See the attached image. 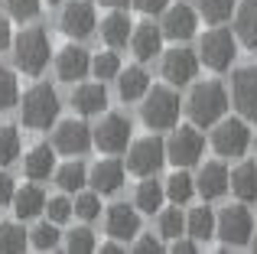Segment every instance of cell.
<instances>
[{
    "mask_svg": "<svg viewBox=\"0 0 257 254\" xmlns=\"http://www.w3.org/2000/svg\"><path fill=\"white\" fill-rule=\"evenodd\" d=\"M39 7H43V0H7V10H10L13 20H36L39 17Z\"/></svg>",
    "mask_w": 257,
    "mask_h": 254,
    "instance_id": "cell-42",
    "label": "cell"
},
{
    "mask_svg": "<svg viewBox=\"0 0 257 254\" xmlns=\"http://www.w3.org/2000/svg\"><path fill=\"white\" fill-rule=\"evenodd\" d=\"M104 228L111 238H117V241H131V238L140 235V215H137V205H111L104 215Z\"/></svg>",
    "mask_w": 257,
    "mask_h": 254,
    "instance_id": "cell-14",
    "label": "cell"
},
{
    "mask_svg": "<svg viewBox=\"0 0 257 254\" xmlns=\"http://www.w3.org/2000/svg\"><path fill=\"white\" fill-rule=\"evenodd\" d=\"M59 26L69 39H88L98 26V13H94L91 0H72L59 17Z\"/></svg>",
    "mask_w": 257,
    "mask_h": 254,
    "instance_id": "cell-11",
    "label": "cell"
},
{
    "mask_svg": "<svg viewBox=\"0 0 257 254\" xmlns=\"http://www.w3.org/2000/svg\"><path fill=\"white\" fill-rule=\"evenodd\" d=\"M195 189L202 192V199H221L231 189V173L225 163H205L195 176Z\"/></svg>",
    "mask_w": 257,
    "mask_h": 254,
    "instance_id": "cell-19",
    "label": "cell"
},
{
    "mask_svg": "<svg viewBox=\"0 0 257 254\" xmlns=\"http://www.w3.org/2000/svg\"><path fill=\"white\" fill-rule=\"evenodd\" d=\"M7 46H13V33H10V20L0 17V52H4Z\"/></svg>",
    "mask_w": 257,
    "mask_h": 254,
    "instance_id": "cell-47",
    "label": "cell"
},
{
    "mask_svg": "<svg viewBox=\"0 0 257 254\" xmlns=\"http://www.w3.org/2000/svg\"><path fill=\"white\" fill-rule=\"evenodd\" d=\"M75 215L85 222H94L101 215V192H78L75 196Z\"/></svg>",
    "mask_w": 257,
    "mask_h": 254,
    "instance_id": "cell-39",
    "label": "cell"
},
{
    "mask_svg": "<svg viewBox=\"0 0 257 254\" xmlns=\"http://www.w3.org/2000/svg\"><path fill=\"white\" fill-rule=\"evenodd\" d=\"M195 26H199V17H195L192 7L176 4V7L166 10V17H163V36L173 39V43H186V39L195 36Z\"/></svg>",
    "mask_w": 257,
    "mask_h": 254,
    "instance_id": "cell-16",
    "label": "cell"
},
{
    "mask_svg": "<svg viewBox=\"0 0 257 254\" xmlns=\"http://www.w3.org/2000/svg\"><path fill=\"white\" fill-rule=\"evenodd\" d=\"M46 215H49V222L62 225L75 215V202H69L65 196H52V199H46Z\"/></svg>",
    "mask_w": 257,
    "mask_h": 254,
    "instance_id": "cell-41",
    "label": "cell"
},
{
    "mask_svg": "<svg viewBox=\"0 0 257 254\" xmlns=\"http://www.w3.org/2000/svg\"><path fill=\"white\" fill-rule=\"evenodd\" d=\"M134 251L137 254H160L163 244H160V238H153V235H137L134 238Z\"/></svg>",
    "mask_w": 257,
    "mask_h": 254,
    "instance_id": "cell-43",
    "label": "cell"
},
{
    "mask_svg": "<svg viewBox=\"0 0 257 254\" xmlns=\"http://www.w3.org/2000/svg\"><path fill=\"white\" fill-rule=\"evenodd\" d=\"M157 228H160V238H179L182 231H186V218H182V212L179 209H163L160 212V222H157Z\"/></svg>",
    "mask_w": 257,
    "mask_h": 254,
    "instance_id": "cell-37",
    "label": "cell"
},
{
    "mask_svg": "<svg viewBox=\"0 0 257 254\" xmlns=\"http://www.w3.org/2000/svg\"><path fill=\"white\" fill-rule=\"evenodd\" d=\"M23 173L33 179V183H39V179H49L52 173H56V147L36 144V147H33V150L23 157Z\"/></svg>",
    "mask_w": 257,
    "mask_h": 254,
    "instance_id": "cell-21",
    "label": "cell"
},
{
    "mask_svg": "<svg viewBox=\"0 0 257 254\" xmlns=\"http://www.w3.org/2000/svg\"><path fill=\"white\" fill-rule=\"evenodd\" d=\"M59 108H62V104H59L56 88L46 85V82H39L23 95L20 117H23V124L30 127V131H49V127L59 121Z\"/></svg>",
    "mask_w": 257,
    "mask_h": 254,
    "instance_id": "cell-2",
    "label": "cell"
},
{
    "mask_svg": "<svg viewBox=\"0 0 257 254\" xmlns=\"http://www.w3.org/2000/svg\"><path fill=\"white\" fill-rule=\"evenodd\" d=\"M231 192L241 202H251L257 199V163H241L231 173Z\"/></svg>",
    "mask_w": 257,
    "mask_h": 254,
    "instance_id": "cell-30",
    "label": "cell"
},
{
    "mask_svg": "<svg viewBox=\"0 0 257 254\" xmlns=\"http://www.w3.org/2000/svg\"><path fill=\"white\" fill-rule=\"evenodd\" d=\"M238 56V39L231 36V30H208L199 43V59L208 65L212 72H225Z\"/></svg>",
    "mask_w": 257,
    "mask_h": 254,
    "instance_id": "cell-5",
    "label": "cell"
},
{
    "mask_svg": "<svg viewBox=\"0 0 257 254\" xmlns=\"http://www.w3.org/2000/svg\"><path fill=\"white\" fill-rule=\"evenodd\" d=\"M91 144H94V131L85 121H75V117L62 121L52 134V147L59 153H65V157H82V153H88Z\"/></svg>",
    "mask_w": 257,
    "mask_h": 254,
    "instance_id": "cell-10",
    "label": "cell"
},
{
    "mask_svg": "<svg viewBox=\"0 0 257 254\" xmlns=\"http://www.w3.org/2000/svg\"><path fill=\"white\" fill-rule=\"evenodd\" d=\"M238 0H199V13L208 20V23H225L231 20Z\"/></svg>",
    "mask_w": 257,
    "mask_h": 254,
    "instance_id": "cell-35",
    "label": "cell"
},
{
    "mask_svg": "<svg viewBox=\"0 0 257 254\" xmlns=\"http://www.w3.org/2000/svg\"><path fill=\"white\" fill-rule=\"evenodd\" d=\"M131 117L124 114H107L101 117V124L94 127V144H98V150L104 153H124L127 144H131Z\"/></svg>",
    "mask_w": 257,
    "mask_h": 254,
    "instance_id": "cell-12",
    "label": "cell"
},
{
    "mask_svg": "<svg viewBox=\"0 0 257 254\" xmlns=\"http://www.w3.org/2000/svg\"><path fill=\"white\" fill-rule=\"evenodd\" d=\"M65 248H69L72 254H91V251H98L94 231H91V228H75V231H69V241H65Z\"/></svg>",
    "mask_w": 257,
    "mask_h": 254,
    "instance_id": "cell-40",
    "label": "cell"
},
{
    "mask_svg": "<svg viewBox=\"0 0 257 254\" xmlns=\"http://www.w3.org/2000/svg\"><path fill=\"white\" fill-rule=\"evenodd\" d=\"M205 150V137L195 131L192 124H182L173 131V137L166 140V160H173L176 166H195Z\"/></svg>",
    "mask_w": 257,
    "mask_h": 254,
    "instance_id": "cell-9",
    "label": "cell"
},
{
    "mask_svg": "<svg viewBox=\"0 0 257 254\" xmlns=\"http://www.w3.org/2000/svg\"><path fill=\"white\" fill-rule=\"evenodd\" d=\"M49 4H59V0H49Z\"/></svg>",
    "mask_w": 257,
    "mask_h": 254,
    "instance_id": "cell-52",
    "label": "cell"
},
{
    "mask_svg": "<svg viewBox=\"0 0 257 254\" xmlns=\"http://www.w3.org/2000/svg\"><path fill=\"white\" fill-rule=\"evenodd\" d=\"M160 46H163V26H153V23L134 26V33H131V49H134V56H137L140 62L153 59L160 52Z\"/></svg>",
    "mask_w": 257,
    "mask_h": 254,
    "instance_id": "cell-22",
    "label": "cell"
},
{
    "mask_svg": "<svg viewBox=\"0 0 257 254\" xmlns=\"http://www.w3.org/2000/svg\"><path fill=\"white\" fill-rule=\"evenodd\" d=\"M199 72V59L189 49H170L163 56V78L170 85H189Z\"/></svg>",
    "mask_w": 257,
    "mask_h": 254,
    "instance_id": "cell-17",
    "label": "cell"
},
{
    "mask_svg": "<svg viewBox=\"0 0 257 254\" xmlns=\"http://www.w3.org/2000/svg\"><path fill=\"white\" fill-rule=\"evenodd\" d=\"M120 251H127V248L117 241V238H114V241H104V244H101V254H120Z\"/></svg>",
    "mask_w": 257,
    "mask_h": 254,
    "instance_id": "cell-48",
    "label": "cell"
},
{
    "mask_svg": "<svg viewBox=\"0 0 257 254\" xmlns=\"http://www.w3.org/2000/svg\"><path fill=\"white\" fill-rule=\"evenodd\" d=\"M13 196H17V186H13L10 173H0V205H10Z\"/></svg>",
    "mask_w": 257,
    "mask_h": 254,
    "instance_id": "cell-44",
    "label": "cell"
},
{
    "mask_svg": "<svg viewBox=\"0 0 257 254\" xmlns=\"http://www.w3.org/2000/svg\"><path fill=\"white\" fill-rule=\"evenodd\" d=\"M56 183H59L62 192H78L88 183V170L78 163V160H72V163H65V166L56 170Z\"/></svg>",
    "mask_w": 257,
    "mask_h": 254,
    "instance_id": "cell-31",
    "label": "cell"
},
{
    "mask_svg": "<svg viewBox=\"0 0 257 254\" xmlns=\"http://www.w3.org/2000/svg\"><path fill=\"white\" fill-rule=\"evenodd\" d=\"M215 225H218V218L212 215V209L199 205L186 218V235H192L195 241H208V238H215Z\"/></svg>",
    "mask_w": 257,
    "mask_h": 254,
    "instance_id": "cell-29",
    "label": "cell"
},
{
    "mask_svg": "<svg viewBox=\"0 0 257 254\" xmlns=\"http://www.w3.org/2000/svg\"><path fill=\"white\" fill-rule=\"evenodd\" d=\"M131 33H134V23H131V17H127V13H120V7L101 20V39H104L111 49L127 46V43H131Z\"/></svg>",
    "mask_w": 257,
    "mask_h": 254,
    "instance_id": "cell-23",
    "label": "cell"
},
{
    "mask_svg": "<svg viewBox=\"0 0 257 254\" xmlns=\"http://www.w3.org/2000/svg\"><path fill=\"white\" fill-rule=\"evenodd\" d=\"M101 7H111V10H117V7H127V0H101Z\"/></svg>",
    "mask_w": 257,
    "mask_h": 254,
    "instance_id": "cell-49",
    "label": "cell"
},
{
    "mask_svg": "<svg viewBox=\"0 0 257 254\" xmlns=\"http://www.w3.org/2000/svg\"><path fill=\"white\" fill-rule=\"evenodd\" d=\"M215 235L228 244V248H241L254 238V218L244 205H228L218 215V225H215Z\"/></svg>",
    "mask_w": 257,
    "mask_h": 254,
    "instance_id": "cell-8",
    "label": "cell"
},
{
    "mask_svg": "<svg viewBox=\"0 0 257 254\" xmlns=\"http://www.w3.org/2000/svg\"><path fill=\"white\" fill-rule=\"evenodd\" d=\"M212 147L221 157H244L251 147V131L244 117H221L212 131Z\"/></svg>",
    "mask_w": 257,
    "mask_h": 254,
    "instance_id": "cell-7",
    "label": "cell"
},
{
    "mask_svg": "<svg viewBox=\"0 0 257 254\" xmlns=\"http://www.w3.org/2000/svg\"><path fill=\"white\" fill-rule=\"evenodd\" d=\"M26 244H30V235L23 231V225H17V222L0 225V254H20Z\"/></svg>",
    "mask_w": 257,
    "mask_h": 254,
    "instance_id": "cell-32",
    "label": "cell"
},
{
    "mask_svg": "<svg viewBox=\"0 0 257 254\" xmlns=\"http://www.w3.org/2000/svg\"><path fill=\"white\" fill-rule=\"evenodd\" d=\"M173 254H195V251H199V241H195V238L192 235H189V238H173V248H170Z\"/></svg>",
    "mask_w": 257,
    "mask_h": 254,
    "instance_id": "cell-45",
    "label": "cell"
},
{
    "mask_svg": "<svg viewBox=\"0 0 257 254\" xmlns=\"http://www.w3.org/2000/svg\"><path fill=\"white\" fill-rule=\"evenodd\" d=\"M189 117H192L195 127H215L225 117L228 111V91L221 82H202L192 88L189 95V104H186Z\"/></svg>",
    "mask_w": 257,
    "mask_h": 254,
    "instance_id": "cell-1",
    "label": "cell"
},
{
    "mask_svg": "<svg viewBox=\"0 0 257 254\" xmlns=\"http://www.w3.org/2000/svg\"><path fill=\"white\" fill-rule=\"evenodd\" d=\"M166 163V140L160 137H144L134 140L127 150V170L134 176H157Z\"/></svg>",
    "mask_w": 257,
    "mask_h": 254,
    "instance_id": "cell-6",
    "label": "cell"
},
{
    "mask_svg": "<svg viewBox=\"0 0 257 254\" xmlns=\"http://www.w3.org/2000/svg\"><path fill=\"white\" fill-rule=\"evenodd\" d=\"M91 72H94V78H117L120 75V59H117V52H98V56L91 59Z\"/></svg>",
    "mask_w": 257,
    "mask_h": 254,
    "instance_id": "cell-38",
    "label": "cell"
},
{
    "mask_svg": "<svg viewBox=\"0 0 257 254\" xmlns=\"http://www.w3.org/2000/svg\"><path fill=\"white\" fill-rule=\"evenodd\" d=\"M150 91V75H147L140 65H131V69H120L117 75V95L124 101H137Z\"/></svg>",
    "mask_w": 257,
    "mask_h": 254,
    "instance_id": "cell-25",
    "label": "cell"
},
{
    "mask_svg": "<svg viewBox=\"0 0 257 254\" xmlns=\"http://www.w3.org/2000/svg\"><path fill=\"white\" fill-rule=\"evenodd\" d=\"M231 101L244 121H257V65H244L231 78Z\"/></svg>",
    "mask_w": 257,
    "mask_h": 254,
    "instance_id": "cell-13",
    "label": "cell"
},
{
    "mask_svg": "<svg viewBox=\"0 0 257 254\" xmlns=\"http://www.w3.org/2000/svg\"><path fill=\"white\" fill-rule=\"evenodd\" d=\"M140 114H144V124L150 131H170L179 121V95L173 88H166V85H153L144 95Z\"/></svg>",
    "mask_w": 257,
    "mask_h": 254,
    "instance_id": "cell-4",
    "label": "cell"
},
{
    "mask_svg": "<svg viewBox=\"0 0 257 254\" xmlns=\"http://www.w3.org/2000/svg\"><path fill=\"white\" fill-rule=\"evenodd\" d=\"M72 108L78 111L82 117H91V114H101L107 108V91L101 82H88V85H78L72 91Z\"/></svg>",
    "mask_w": 257,
    "mask_h": 254,
    "instance_id": "cell-20",
    "label": "cell"
},
{
    "mask_svg": "<svg viewBox=\"0 0 257 254\" xmlns=\"http://www.w3.org/2000/svg\"><path fill=\"white\" fill-rule=\"evenodd\" d=\"M163 186H166V199H170L173 205H186L189 199L199 192V189H195V179L186 173V166H179V170H176Z\"/></svg>",
    "mask_w": 257,
    "mask_h": 254,
    "instance_id": "cell-28",
    "label": "cell"
},
{
    "mask_svg": "<svg viewBox=\"0 0 257 254\" xmlns=\"http://www.w3.org/2000/svg\"><path fill=\"white\" fill-rule=\"evenodd\" d=\"M88 72H91V56H88V49L82 46L69 43L65 49H59L56 56V75L62 78V82H78V78H85Z\"/></svg>",
    "mask_w": 257,
    "mask_h": 254,
    "instance_id": "cell-15",
    "label": "cell"
},
{
    "mask_svg": "<svg viewBox=\"0 0 257 254\" xmlns=\"http://www.w3.org/2000/svg\"><path fill=\"white\" fill-rule=\"evenodd\" d=\"M134 7H137L140 13H160L170 7V0H134Z\"/></svg>",
    "mask_w": 257,
    "mask_h": 254,
    "instance_id": "cell-46",
    "label": "cell"
},
{
    "mask_svg": "<svg viewBox=\"0 0 257 254\" xmlns=\"http://www.w3.org/2000/svg\"><path fill=\"white\" fill-rule=\"evenodd\" d=\"M13 62L26 75H43V69L49 65V36L39 26L23 30L13 39Z\"/></svg>",
    "mask_w": 257,
    "mask_h": 254,
    "instance_id": "cell-3",
    "label": "cell"
},
{
    "mask_svg": "<svg viewBox=\"0 0 257 254\" xmlns=\"http://www.w3.org/2000/svg\"><path fill=\"white\" fill-rule=\"evenodd\" d=\"M251 244H254V251H257V231H254V238H251Z\"/></svg>",
    "mask_w": 257,
    "mask_h": 254,
    "instance_id": "cell-50",
    "label": "cell"
},
{
    "mask_svg": "<svg viewBox=\"0 0 257 254\" xmlns=\"http://www.w3.org/2000/svg\"><path fill=\"white\" fill-rule=\"evenodd\" d=\"M163 199H166V186L163 183H153L150 176H144V183L137 186V196H134V205L140 212H160L163 209Z\"/></svg>",
    "mask_w": 257,
    "mask_h": 254,
    "instance_id": "cell-27",
    "label": "cell"
},
{
    "mask_svg": "<svg viewBox=\"0 0 257 254\" xmlns=\"http://www.w3.org/2000/svg\"><path fill=\"white\" fill-rule=\"evenodd\" d=\"M124 176H127V166L120 163V160H101V163H94L91 170H88V183H91V189L101 192V196L117 192L120 186H124Z\"/></svg>",
    "mask_w": 257,
    "mask_h": 254,
    "instance_id": "cell-18",
    "label": "cell"
},
{
    "mask_svg": "<svg viewBox=\"0 0 257 254\" xmlns=\"http://www.w3.org/2000/svg\"><path fill=\"white\" fill-rule=\"evenodd\" d=\"M10 205L17 212V218H36L39 212H46V192L39 186H23V189H17Z\"/></svg>",
    "mask_w": 257,
    "mask_h": 254,
    "instance_id": "cell-26",
    "label": "cell"
},
{
    "mask_svg": "<svg viewBox=\"0 0 257 254\" xmlns=\"http://www.w3.org/2000/svg\"><path fill=\"white\" fill-rule=\"evenodd\" d=\"M234 33L247 49H257V0H241L234 7Z\"/></svg>",
    "mask_w": 257,
    "mask_h": 254,
    "instance_id": "cell-24",
    "label": "cell"
},
{
    "mask_svg": "<svg viewBox=\"0 0 257 254\" xmlns=\"http://www.w3.org/2000/svg\"><path fill=\"white\" fill-rule=\"evenodd\" d=\"M59 228H56V222H39L36 228L30 231V244L36 251H56L59 248Z\"/></svg>",
    "mask_w": 257,
    "mask_h": 254,
    "instance_id": "cell-34",
    "label": "cell"
},
{
    "mask_svg": "<svg viewBox=\"0 0 257 254\" xmlns=\"http://www.w3.org/2000/svg\"><path fill=\"white\" fill-rule=\"evenodd\" d=\"M254 153H257V140H254Z\"/></svg>",
    "mask_w": 257,
    "mask_h": 254,
    "instance_id": "cell-51",
    "label": "cell"
},
{
    "mask_svg": "<svg viewBox=\"0 0 257 254\" xmlns=\"http://www.w3.org/2000/svg\"><path fill=\"white\" fill-rule=\"evenodd\" d=\"M20 150H23V140H20V131L10 124H0V166L17 163Z\"/></svg>",
    "mask_w": 257,
    "mask_h": 254,
    "instance_id": "cell-33",
    "label": "cell"
},
{
    "mask_svg": "<svg viewBox=\"0 0 257 254\" xmlns=\"http://www.w3.org/2000/svg\"><path fill=\"white\" fill-rule=\"evenodd\" d=\"M20 101V82L10 69L0 65V111H10Z\"/></svg>",
    "mask_w": 257,
    "mask_h": 254,
    "instance_id": "cell-36",
    "label": "cell"
}]
</instances>
